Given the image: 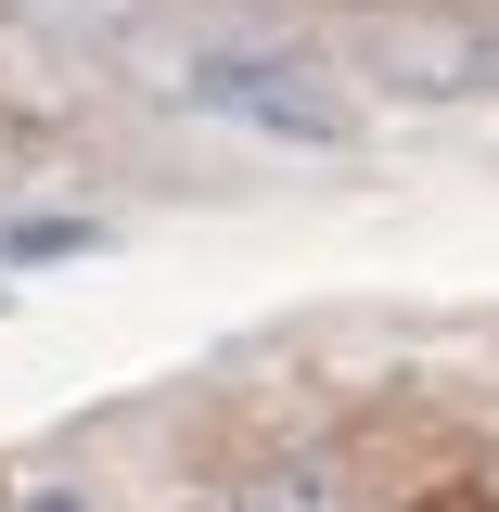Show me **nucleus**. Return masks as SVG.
Listing matches in <instances>:
<instances>
[{
  "label": "nucleus",
  "mask_w": 499,
  "mask_h": 512,
  "mask_svg": "<svg viewBox=\"0 0 499 512\" xmlns=\"http://www.w3.org/2000/svg\"><path fill=\"white\" fill-rule=\"evenodd\" d=\"M180 103L192 116H231L256 141H295V154H346L359 141V90L333 64L282 52V39H244V52H192L180 64Z\"/></svg>",
  "instance_id": "1"
},
{
  "label": "nucleus",
  "mask_w": 499,
  "mask_h": 512,
  "mask_svg": "<svg viewBox=\"0 0 499 512\" xmlns=\"http://www.w3.org/2000/svg\"><path fill=\"white\" fill-rule=\"evenodd\" d=\"M359 64H372L397 103H474L499 77V26H474V13H384L372 39H359Z\"/></svg>",
  "instance_id": "2"
},
{
  "label": "nucleus",
  "mask_w": 499,
  "mask_h": 512,
  "mask_svg": "<svg viewBox=\"0 0 499 512\" xmlns=\"http://www.w3.org/2000/svg\"><path fill=\"white\" fill-rule=\"evenodd\" d=\"M90 244H103L90 218H13L0 231V269H52V256H90Z\"/></svg>",
  "instance_id": "3"
},
{
  "label": "nucleus",
  "mask_w": 499,
  "mask_h": 512,
  "mask_svg": "<svg viewBox=\"0 0 499 512\" xmlns=\"http://www.w3.org/2000/svg\"><path fill=\"white\" fill-rule=\"evenodd\" d=\"M244 512H333V474H256Z\"/></svg>",
  "instance_id": "4"
},
{
  "label": "nucleus",
  "mask_w": 499,
  "mask_h": 512,
  "mask_svg": "<svg viewBox=\"0 0 499 512\" xmlns=\"http://www.w3.org/2000/svg\"><path fill=\"white\" fill-rule=\"evenodd\" d=\"M26 512H90V500H64V487H52V500H26Z\"/></svg>",
  "instance_id": "5"
}]
</instances>
